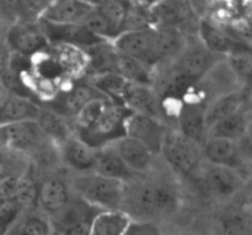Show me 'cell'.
<instances>
[{
    "label": "cell",
    "mask_w": 252,
    "mask_h": 235,
    "mask_svg": "<svg viewBox=\"0 0 252 235\" xmlns=\"http://www.w3.org/2000/svg\"><path fill=\"white\" fill-rule=\"evenodd\" d=\"M129 112L123 103L108 101L91 126L76 131L75 134L94 149H98L126 134L125 121Z\"/></svg>",
    "instance_id": "6da1fadb"
},
{
    "label": "cell",
    "mask_w": 252,
    "mask_h": 235,
    "mask_svg": "<svg viewBox=\"0 0 252 235\" xmlns=\"http://www.w3.org/2000/svg\"><path fill=\"white\" fill-rule=\"evenodd\" d=\"M75 187L84 200L102 209H120L126 194L125 180L101 176L96 172L80 177Z\"/></svg>",
    "instance_id": "7a4b0ae2"
},
{
    "label": "cell",
    "mask_w": 252,
    "mask_h": 235,
    "mask_svg": "<svg viewBox=\"0 0 252 235\" xmlns=\"http://www.w3.org/2000/svg\"><path fill=\"white\" fill-rule=\"evenodd\" d=\"M160 153L172 169L181 175L189 174L203 155L202 144L186 137L180 131H166Z\"/></svg>",
    "instance_id": "3957f363"
},
{
    "label": "cell",
    "mask_w": 252,
    "mask_h": 235,
    "mask_svg": "<svg viewBox=\"0 0 252 235\" xmlns=\"http://www.w3.org/2000/svg\"><path fill=\"white\" fill-rule=\"evenodd\" d=\"M6 42L12 52L29 57L46 51L48 46V39L38 20H20L12 25L6 34Z\"/></svg>",
    "instance_id": "277c9868"
},
{
    "label": "cell",
    "mask_w": 252,
    "mask_h": 235,
    "mask_svg": "<svg viewBox=\"0 0 252 235\" xmlns=\"http://www.w3.org/2000/svg\"><path fill=\"white\" fill-rule=\"evenodd\" d=\"M111 42L120 53L139 59L152 68L158 64L154 47V26L144 30L120 32Z\"/></svg>",
    "instance_id": "5b68a950"
},
{
    "label": "cell",
    "mask_w": 252,
    "mask_h": 235,
    "mask_svg": "<svg viewBox=\"0 0 252 235\" xmlns=\"http://www.w3.org/2000/svg\"><path fill=\"white\" fill-rule=\"evenodd\" d=\"M126 134L144 143L153 154L161 150L166 128L161 120L145 113L130 111L125 121Z\"/></svg>",
    "instance_id": "8992f818"
},
{
    "label": "cell",
    "mask_w": 252,
    "mask_h": 235,
    "mask_svg": "<svg viewBox=\"0 0 252 235\" xmlns=\"http://www.w3.org/2000/svg\"><path fill=\"white\" fill-rule=\"evenodd\" d=\"M44 133L34 120L0 125V147L10 150H29L36 147Z\"/></svg>",
    "instance_id": "52a82bcc"
},
{
    "label": "cell",
    "mask_w": 252,
    "mask_h": 235,
    "mask_svg": "<svg viewBox=\"0 0 252 235\" xmlns=\"http://www.w3.org/2000/svg\"><path fill=\"white\" fill-rule=\"evenodd\" d=\"M42 30L44 31L48 42H56L58 44H71L75 47H88L102 42L105 39L95 36L80 22H68V24H54V22L38 20Z\"/></svg>",
    "instance_id": "ba28073f"
},
{
    "label": "cell",
    "mask_w": 252,
    "mask_h": 235,
    "mask_svg": "<svg viewBox=\"0 0 252 235\" xmlns=\"http://www.w3.org/2000/svg\"><path fill=\"white\" fill-rule=\"evenodd\" d=\"M217 54L209 52L203 44L187 47L175 57V68L193 83L202 80L216 64Z\"/></svg>",
    "instance_id": "9c48e42d"
},
{
    "label": "cell",
    "mask_w": 252,
    "mask_h": 235,
    "mask_svg": "<svg viewBox=\"0 0 252 235\" xmlns=\"http://www.w3.org/2000/svg\"><path fill=\"white\" fill-rule=\"evenodd\" d=\"M153 26H174L181 29L198 15L192 9L189 0H160L150 7Z\"/></svg>",
    "instance_id": "30bf717a"
},
{
    "label": "cell",
    "mask_w": 252,
    "mask_h": 235,
    "mask_svg": "<svg viewBox=\"0 0 252 235\" xmlns=\"http://www.w3.org/2000/svg\"><path fill=\"white\" fill-rule=\"evenodd\" d=\"M122 102L132 112L145 113L159 120L164 116L162 101L153 85L129 83Z\"/></svg>",
    "instance_id": "8fae6325"
},
{
    "label": "cell",
    "mask_w": 252,
    "mask_h": 235,
    "mask_svg": "<svg viewBox=\"0 0 252 235\" xmlns=\"http://www.w3.org/2000/svg\"><path fill=\"white\" fill-rule=\"evenodd\" d=\"M98 211L100 208L91 204L81 196L78 199L69 197L68 201L61 208L49 214L52 217V228H56L63 233L65 229L79 223L93 222V218Z\"/></svg>",
    "instance_id": "7c38bea8"
},
{
    "label": "cell",
    "mask_w": 252,
    "mask_h": 235,
    "mask_svg": "<svg viewBox=\"0 0 252 235\" xmlns=\"http://www.w3.org/2000/svg\"><path fill=\"white\" fill-rule=\"evenodd\" d=\"M179 131L186 137L203 144L207 139L206 106L201 102L189 101L179 111Z\"/></svg>",
    "instance_id": "4fadbf2b"
},
{
    "label": "cell",
    "mask_w": 252,
    "mask_h": 235,
    "mask_svg": "<svg viewBox=\"0 0 252 235\" xmlns=\"http://www.w3.org/2000/svg\"><path fill=\"white\" fill-rule=\"evenodd\" d=\"M96 98H106V96L96 90L89 81L88 83H79L57 96L56 100L51 102L49 107L63 113V115L73 117L86 102Z\"/></svg>",
    "instance_id": "5bb4252c"
},
{
    "label": "cell",
    "mask_w": 252,
    "mask_h": 235,
    "mask_svg": "<svg viewBox=\"0 0 252 235\" xmlns=\"http://www.w3.org/2000/svg\"><path fill=\"white\" fill-rule=\"evenodd\" d=\"M111 144L132 171H143L149 167L153 153L140 140L125 134Z\"/></svg>",
    "instance_id": "9a60e30c"
},
{
    "label": "cell",
    "mask_w": 252,
    "mask_h": 235,
    "mask_svg": "<svg viewBox=\"0 0 252 235\" xmlns=\"http://www.w3.org/2000/svg\"><path fill=\"white\" fill-rule=\"evenodd\" d=\"M94 6L83 0H53L39 19L54 24L80 22Z\"/></svg>",
    "instance_id": "2e32d148"
},
{
    "label": "cell",
    "mask_w": 252,
    "mask_h": 235,
    "mask_svg": "<svg viewBox=\"0 0 252 235\" xmlns=\"http://www.w3.org/2000/svg\"><path fill=\"white\" fill-rule=\"evenodd\" d=\"M198 32L201 37L202 44L214 54H226L228 56L231 52L239 51L243 48H249L244 42H239L238 39L233 38L229 34L223 30L218 29L211 22L202 20L198 24Z\"/></svg>",
    "instance_id": "e0dca14e"
},
{
    "label": "cell",
    "mask_w": 252,
    "mask_h": 235,
    "mask_svg": "<svg viewBox=\"0 0 252 235\" xmlns=\"http://www.w3.org/2000/svg\"><path fill=\"white\" fill-rule=\"evenodd\" d=\"M204 185L213 196L224 199L238 191L241 180L234 168L212 164L204 175Z\"/></svg>",
    "instance_id": "ac0fdd59"
},
{
    "label": "cell",
    "mask_w": 252,
    "mask_h": 235,
    "mask_svg": "<svg viewBox=\"0 0 252 235\" xmlns=\"http://www.w3.org/2000/svg\"><path fill=\"white\" fill-rule=\"evenodd\" d=\"M202 152L211 164L235 168L240 157L238 140L224 137H207Z\"/></svg>",
    "instance_id": "d6986e66"
},
{
    "label": "cell",
    "mask_w": 252,
    "mask_h": 235,
    "mask_svg": "<svg viewBox=\"0 0 252 235\" xmlns=\"http://www.w3.org/2000/svg\"><path fill=\"white\" fill-rule=\"evenodd\" d=\"M62 154L66 164L78 171L93 170L95 163V150L76 134H71L61 143Z\"/></svg>",
    "instance_id": "ffe728a7"
},
{
    "label": "cell",
    "mask_w": 252,
    "mask_h": 235,
    "mask_svg": "<svg viewBox=\"0 0 252 235\" xmlns=\"http://www.w3.org/2000/svg\"><path fill=\"white\" fill-rule=\"evenodd\" d=\"M186 46L181 29L174 26H154V47L158 64L175 58Z\"/></svg>",
    "instance_id": "44dd1931"
},
{
    "label": "cell",
    "mask_w": 252,
    "mask_h": 235,
    "mask_svg": "<svg viewBox=\"0 0 252 235\" xmlns=\"http://www.w3.org/2000/svg\"><path fill=\"white\" fill-rule=\"evenodd\" d=\"M93 170L101 176L120 180L128 179L133 172L121 159L111 143L95 150V163Z\"/></svg>",
    "instance_id": "7402d4cb"
},
{
    "label": "cell",
    "mask_w": 252,
    "mask_h": 235,
    "mask_svg": "<svg viewBox=\"0 0 252 235\" xmlns=\"http://www.w3.org/2000/svg\"><path fill=\"white\" fill-rule=\"evenodd\" d=\"M249 123H250V115L244 103L239 110L231 113L230 116L212 125L208 128L207 137H224L239 140L248 132Z\"/></svg>",
    "instance_id": "603a6c76"
},
{
    "label": "cell",
    "mask_w": 252,
    "mask_h": 235,
    "mask_svg": "<svg viewBox=\"0 0 252 235\" xmlns=\"http://www.w3.org/2000/svg\"><path fill=\"white\" fill-rule=\"evenodd\" d=\"M39 108L41 106L37 105L32 99L9 94L0 105V125L15 121L34 120L38 115Z\"/></svg>",
    "instance_id": "cb8c5ba5"
},
{
    "label": "cell",
    "mask_w": 252,
    "mask_h": 235,
    "mask_svg": "<svg viewBox=\"0 0 252 235\" xmlns=\"http://www.w3.org/2000/svg\"><path fill=\"white\" fill-rule=\"evenodd\" d=\"M130 221V217L121 209H102L93 218L91 234L125 235Z\"/></svg>",
    "instance_id": "d4e9b609"
},
{
    "label": "cell",
    "mask_w": 252,
    "mask_h": 235,
    "mask_svg": "<svg viewBox=\"0 0 252 235\" xmlns=\"http://www.w3.org/2000/svg\"><path fill=\"white\" fill-rule=\"evenodd\" d=\"M34 121L39 126L44 135L51 137L54 140H58L59 143L74 134L70 123L68 121V116L63 115V113L58 112L51 107L39 108V112L37 117L34 118Z\"/></svg>",
    "instance_id": "484cf974"
},
{
    "label": "cell",
    "mask_w": 252,
    "mask_h": 235,
    "mask_svg": "<svg viewBox=\"0 0 252 235\" xmlns=\"http://www.w3.org/2000/svg\"><path fill=\"white\" fill-rule=\"evenodd\" d=\"M70 197L65 184L56 177H48L43 180L38 186L37 201L42 208L48 214L61 208Z\"/></svg>",
    "instance_id": "4316f807"
},
{
    "label": "cell",
    "mask_w": 252,
    "mask_h": 235,
    "mask_svg": "<svg viewBox=\"0 0 252 235\" xmlns=\"http://www.w3.org/2000/svg\"><path fill=\"white\" fill-rule=\"evenodd\" d=\"M115 71H117L129 83L147 84V85L153 84L152 67L147 66L139 59L120 53L117 51L115 58Z\"/></svg>",
    "instance_id": "83f0119b"
},
{
    "label": "cell",
    "mask_w": 252,
    "mask_h": 235,
    "mask_svg": "<svg viewBox=\"0 0 252 235\" xmlns=\"http://www.w3.org/2000/svg\"><path fill=\"white\" fill-rule=\"evenodd\" d=\"M89 83L102 95H105L108 100L117 103H123V96L129 85V81L126 80L117 71L93 74Z\"/></svg>",
    "instance_id": "f1b7e54d"
},
{
    "label": "cell",
    "mask_w": 252,
    "mask_h": 235,
    "mask_svg": "<svg viewBox=\"0 0 252 235\" xmlns=\"http://www.w3.org/2000/svg\"><path fill=\"white\" fill-rule=\"evenodd\" d=\"M244 103H245L244 95L238 91L223 94L219 98L213 99L211 105L206 107L207 128H209L218 121L230 116L231 113L239 110Z\"/></svg>",
    "instance_id": "f546056e"
},
{
    "label": "cell",
    "mask_w": 252,
    "mask_h": 235,
    "mask_svg": "<svg viewBox=\"0 0 252 235\" xmlns=\"http://www.w3.org/2000/svg\"><path fill=\"white\" fill-rule=\"evenodd\" d=\"M102 41L94 46L88 47L89 68L93 74L105 73V71H115L116 49L112 42Z\"/></svg>",
    "instance_id": "4dcf8cb0"
},
{
    "label": "cell",
    "mask_w": 252,
    "mask_h": 235,
    "mask_svg": "<svg viewBox=\"0 0 252 235\" xmlns=\"http://www.w3.org/2000/svg\"><path fill=\"white\" fill-rule=\"evenodd\" d=\"M153 27L152 15L149 7L139 4L135 0H130L128 2L127 11L123 19L121 32L135 31V30H144Z\"/></svg>",
    "instance_id": "1f68e13d"
},
{
    "label": "cell",
    "mask_w": 252,
    "mask_h": 235,
    "mask_svg": "<svg viewBox=\"0 0 252 235\" xmlns=\"http://www.w3.org/2000/svg\"><path fill=\"white\" fill-rule=\"evenodd\" d=\"M134 208L143 214L160 213L159 207V186L145 185L134 191V196L130 197Z\"/></svg>",
    "instance_id": "d6a6232c"
},
{
    "label": "cell",
    "mask_w": 252,
    "mask_h": 235,
    "mask_svg": "<svg viewBox=\"0 0 252 235\" xmlns=\"http://www.w3.org/2000/svg\"><path fill=\"white\" fill-rule=\"evenodd\" d=\"M128 2L129 1L127 0H100L95 4V9L110 22L117 34H120Z\"/></svg>",
    "instance_id": "836d02e7"
},
{
    "label": "cell",
    "mask_w": 252,
    "mask_h": 235,
    "mask_svg": "<svg viewBox=\"0 0 252 235\" xmlns=\"http://www.w3.org/2000/svg\"><path fill=\"white\" fill-rule=\"evenodd\" d=\"M37 194H38V185H37L34 177L30 172L20 175L14 200L21 207V209H26L33 206L37 202Z\"/></svg>",
    "instance_id": "e575fe53"
},
{
    "label": "cell",
    "mask_w": 252,
    "mask_h": 235,
    "mask_svg": "<svg viewBox=\"0 0 252 235\" xmlns=\"http://www.w3.org/2000/svg\"><path fill=\"white\" fill-rule=\"evenodd\" d=\"M80 24H83L95 36L100 37V38L105 39V41H112L118 34L117 31L111 26L110 22L95 9V6H94V9L91 11H89L84 16Z\"/></svg>",
    "instance_id": "d590c367"
},
{
    "label": "cell",
    "mask_w": 252,
    "mask_h": 235,
    "mask_svg": "<svg viewBox=\"0 0 252 235\" xmlns=\"http://www.w3.org/2000/svg\"><path fill=\"white\" fill-rule=\"evenodd\" d=\"M108 101L111 100H108L106 98H96L90 100L89 102H86L73 116L74 125H75V132L76 131L85 130L89 126H91V123L98 117V115H100L101 111L103 110V107H105Z\"/></svg>",
    "instance_id": "8d00e7d4"
},
{
    "label": "cell",
    "mask_w": 252,
    "mask_h": 235,
    "mask_svg": "<svg viewBox=\"0 0 252 235\" xmlns=\"http://www.w3.org/2000/svg\"><path fill=\"white\" fill-rule=\"evenodd\" d=\"M228 64L230 70L240 80L248 83L252 70V56L250 48H243L228 54Z\"/></svg>",
    "instance_id": "74e56055"
},
{
    "label": "cell",
    "mask_w": 252,
    "mask_h": 235,
    "mask_svg": "<svg viewBox=\"0 0 252 235\" xmlns=\"http://www.w3.org/2000/svg\"><path fill=\"white\" fill-rule=\"evenodd\" d=\"M53 0H16V16L37 21Z\"/></svg>",
    "instance_id": "f35d334b"
},
{
    "label": "cell",
    "mask_w": 252,
    "mask_h": 235,
    "mask_svg": "<svg viewBox=\"0 0 252 235\" xmlns=\"http://www.w3.org/2000/svg\"><path fill=\"white\" fill-rule=\"evenodd\" d=\"M20 234L46 235L52 233L51 222L41 216H29L20 226Z\"/></svg>",
    "instance_id": "ab89813d"
},
{
    "label": "cell",
    "mask_w": 252,
    "mask_h": 235,
    "mask_svg": "<svg viewBox=\"0 0 252 235\" xmlns=\"http://www.w3.org/2000/svg\"><path fill=\"white\" fill-rule=\"evenodd\" d=\"M21 207L14 199L0 197V229H6L16 221Z\"/></svg>",
    "instance_id": "60d3db41"
},
{
    "label": "cell",
    "mask_w": 252,
    "mask_h": 235,
    "mask_svg": "<svg viewBox=\"0 0 252 235\" xmlns=\"http://www.w3.org/2000/svg\"><path fill=\"white\" fill-rule=\"evenodd\" d=\"M36 70L42 79L47 80H56L63 73V68L61 67L56 57H46L41 62L36 64Z\"/></svg>",
    "instance_id": "b9f144b4"
},
{
    "label": "cell",
    "mask_w": 252,
    "mask_h": 235,
    "mask_svg": "<svg viewBox=\"0 0 252 235\" xmlns=\"http://www.w3.org/2000/svg\"><path fill=\"white\" fill-rule=\"evenodd\" d=\"M20 175L11 174V172L6 171L2 172V175L0 176V197H10V199H14Z\"/></svg>",
    "instance_id": "7bdbcfd3"
},
{
    "label": "cell",
    "mask_w": 252,
    "mask_h": 235,
    "mask_svg": "<svg viewBox=\"0 0 252 235\" xmlns=\"http://www.w3.org/2000/svg\"><path fill=\"white\" fill-rule=\"evenodd\" d=\"M159 228L149 222H132L130 221L125 235H153L159 234Z\"/></svg>",
    "instance_id": "ee69618b"
},
{
    "label": "cell",
    "mask_w": 252,
    "mask_h": 235,
    "mask_svg": "<svg viewBox=\"0 0 252 235\" xmlns=\"http://www.w3.org/2000/svg\"><path fill=\"white\" fill-rule=\"evenodd\" d=\"M63 234L68 235H90L91 234V222H85V223H79L76 226L70 227L65 229Z\"/></svg>",
    "instance_id": "f6af8a7d"
},
{
    "label": "cell",
    "mask_w": 252,
    "mask_h": 235,
    "mask_svg": "<svg viewBox=\"0 0 252 235\" xmlns=\"http://www.w3.org/2000/svg\"><path fill=\"white\" fill-rule=\"evenodd\" d=\"M9 90L6 89V86H5L4 81L1 79V75H0V105L4 102V100L9 96Z\"/></svg>",
    "instance_id": "bcb514c9"
},
{
    "label": "cell",
    "mask_w": 252,
    "mask_h": 235,
    "mask_svg": "<svg viewBox=\"0 0 252 235\" xmlns=\"http://www.w3.org/2000/svg\"><path fill=\"white\" fill-rule=\"evenodd\" d=\"M7 63V57H5V54L2 52H0V74L4 71V69L6 68Z\"/></svg>",
    "instance_id": "7dc6e473"
},
{
    "label": "cell",
    "mask_w": 252,
    "mask_h": 235,
    "mask_svg": "<svg viewBox=\"0 0 252 235\" xmlns=\"http://www.w3.org/2000/svg\"><path fill=\"white\" fill-rule=\"evenodd\" d=\"M135 1H138L139 2V4H142V5H144V6H147V7H152V6H154L155 4H158V2L160 1V0H135Z\"/></svg>",
    "instance_id": "c3c4849f"
},
{
    "label": "cell",
    "mask_w": 252,
    "mask_h": 235,
    "mask_svg": "<svg viewBox=\"0 0 252 235\" xmlns=\"http://www.w3.org/2000/svg\"><path fill=\"white\" fill-rule=\"evenodd\" d=\"M83 1H86V2H90V4L95 5V4H96V2H97V1H100V0H83Z\"/></svg>",
    "instance_id": "681fc988"
},
{
    "label": "cell",
    "mask_w": 252,
    "mask_h": 235,
    "mask_svg": "<svg viewBox=\"0 0 252 235\" xmlns=\"http://www.w3.org/2000/svg\"><path fill=\"white\" fill-rule=\"evenodd\" d=\"M5 171V168H4V165L1 164V163H0V176H1L2 175V172Z\"/></svg>",
    "instance_id": "f907efd6"
},
{
    "label": "cell",
    "mask_w": 252,
    "mask_h": 235,
    "mask_svg": "<svg viewBox=\"0 0 252 235\" xmlns=\"http://www.w3.org/2000/svg\"><path fill=\"white\" fill-rule=\"evenodd\" d=\"M127 1H130V0H127Z\"/></svg>",
    "instance_id": "816d5d0a"
}]
</instances>
